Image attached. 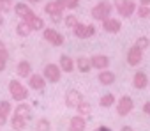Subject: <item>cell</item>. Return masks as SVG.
Segmentation results:
<instances>
[{
  "mask_svg": "<svg viewBox=\"0 0 150 131\" xmlns=\"http://www.w3.org/2000/svg\"><path fill=\"white\" fill-rule=\"evenodd\" d=\"M111 13H113V6H111V2H108V0H103V2L96 4V6L92 7V11H90L92 18L97 20V21H101V23H103L104 20L111 18Z\"/></svg>",
  "mask_w": 150,
  "mask_h": 131,
  "instance_id": "cell-1",
  "label": "cell"
},
{
  "mask_svg": "<svg viewBox=\"0 0 150 131\" xmlns=\"http://www.w3.org/2000/svg\"><path fill=\"white\" fill-rule=\"evenodd\" d=\"M9 92H11L13 99L18 101V103H25V99H28V89L20 80H11L9 82Z\"/></svg>",
  "mask_w": 150,
  "mask_h": 131,
  "instance_id": "cell-2",
  "label": "cell"
},
{
  "mask_svg": "<svg viewBox=\"0 0 150 131\" xmlns=\"http://www.w3.org/2000/svg\"><path fill=\"white\" fill-rule=\"evenodd\" d=\"M60 76H62V71H60V68H58V64L50 62V64L44 66V69H42V78H44L46 82L57 83V82H60Z\"/></svg>",
  "mask_w": 150,
  "mask_h": 131,
  "instance_id": "cell-3",
  "label": "cell"
},
{
  "mask_svg": "<svg viewBox=\"0 0 150 131\" xmlns=\"http://www.w3.org/2000/svg\"><path fill=\"white\" fill-rule=\"evenodd\" d=\"M132 110H134V101H132V98H129V96H122V98L117 101V113H118L120 117L129 115Z\"/></svg>",
  "mask_w": 150,
  "mask_h": 131,
  "instance_id": "cell-4",
  "label": "cell"
},
{
  "mask_svg": "<svg viewBox=\"0 0 150 131\" xmlns=\"http://www.w3.org/2000/svg\"><path fill=\"white\" fill-rule=\"evenodd\" d=\"M42 37H44L50 44H53V46H62L64 41H65V37H64L58 30H55V28H46V27H44V30H42Z\"/></svg>",
  "mask_w": 150,
  "mask_h": 131,
  "instance_id": "cell-5",
  "label": "cell"
},
{
  "mask_svg": "<svg viewBox=\"0 0 150 131\" xmlns=\"http://www.w3.org/2000/svg\"><path fill=\"white\" fill-rule=\"evenodd\" d=\"M83 99H85V98H83V94H81L78 89H69V90L65 92V105H67L69 108H76Z\"/></svg>",
  "mask_w": 150,
  "mask_h": 131,
  "instance_id": "cell-6",
  "label": "cell"
},
{
  "mask_svg": "<svg viewBox=\"0 0 150 131\" xmlns=\"http://www.w3.org/2000/svg\"><path fill=\"white\" fill-rule=\"evenodd\" d=\"M72 34L80 37V39H88L96 34V27L94 25H85V23H78L76 27L72 28Z\"/></svg>",
  "mask_w": 150,
  "mask_h": 131,
  "instance_id": "cell-7",
  "label": "cell"
},
{
  "mask_svg": "<svg viewBox=\"0 0 150 131\" xmlns=\"http://www.w3.org/2000/svg\"><path fill=\"white\" fill-rule=\"evenodd\" d=\"M14 13H16V16L21 18V21H27V23L35 16V13L30 9V6L28 4H23V2H20V4L14 6Z\"/></svg>",
  "mask_w": 150,
  "mask_h": 131,
  "instance_id": "cell-8",
  "label": "cell"
},
{
  "mask_svg": "<svg viewBox=\"0 0 150 131\" xmlns=\"http://www.w3.org/2000/svg\"><path fill=\"white\" fill-rule=\"evenodd\" d=\"M88 58H90V66H92L94 69L103 71V69H108V68H110V57H108V55L97 53V55H92V57H88Z\"/></svg>",
  "mask_w": 150,
  "mask_h": 131,
  "instance_id": "cell-9",
  "label": "cell"
},
{
  "mask_svg": "<svg viewBox=\"0 0 150 131\" xmlns=\"http://www.w3.org/2000/svg\"><path fill=\"white\" fill-rule=\"evenodd\" d=\"M125 58H127V64L129 66H138V64H141V60H143V51L138 48V46H131L129 50H127V55H125Z\"/></svg>",
  "mask_w": 150,
  "mask_h": 131,
  "instance_id": "cell-10",
  "label": "cell"
},
{
  "mask_svg": "<svg viewBox=\"0 0 150 131\" xmlns=\"http://www.w3.org/2000/svg\"><path fill=\"white\" fill-rule=\"evenodd\" d=\"M64 4H62V0H51V2H48L44 6V13L50 14V16H62L64 13Z\"/></svg>",
  "mask_w": 150,
  "mask_h": 131,
  "instance_id": "cell-11",
  "label": "cell"
},
{
  "mask_svg": "<svg viewBox=\"0 0 150 131\" xmlns=\"http://www.w3.org/2000/svg\"><path fill=\"white\" fill-rule=\"evenodd\" d=\"M103 28L108 32V34H118L120 32V28H122V21L118 20V18H108V20H104L103 21Z\"/></svg>",
  "mask_w": 150,
  "mask_h": 131,
  "instance_id": "cell-12",
  "label": "cell"
},
{
  "mask_svg": "<svg viewBox=\"0 0 150 131\" xmlns=\"http://www.w3.org/2000/svg\"><path fill=\"white\" fill-rule=\"evenodd\" d=\"M85 127H87L85 117H81V115L71 117V120H69V131H85Z\"/></svg>",
  "mask_w": 150,
  "mask_h": 131,
  "instance_id": "cell-13",
  "label": "cell"
},
{
  "mask_svg": "<svg viewBox=\"0 0 150 131\" xmlns=\"http://www.w3.org/2000/svg\"><path fill=\"white\" fill-rule=\"evenodd\" d=\"M28 87L34 89V90H42V89L46 87V80L42 78V75H37V73L34 75V73H32V75L28 76Z\"/></svg>",
  "mask_w": 150,
  "mask_h": 131,
  "instance_id": "cell-14",
  "label": "cell"
},
{
  "mask_svg": "<svg viewBox=\"0 0 150 131\" xmlns=\"http://www.w3.org/2000/svg\"><path fill=\"white\" fill-rule=\"evenodd\" d=\"M58 68H60L62 73H72V71H74V60H72L69 55H60Z\"/></svg>",
  "mask_w": 150,
  "mask_h": 131,
  "instance_id": "cell-15",
  "label": "cell"
},
{
  "mask_svg": "<svg viewBox=\"0 0 150 131\" xmlns=\"http://www.w3.org/2000/svg\"><path fill=\"white\" fill-rule=\"evenodd\" d=\"M132 85L136 87V89H146V85H148V76H146V73H143V71H136L134 73V76H132Z\"/></svg>",
  "mask_w": 150,
  "mask_h": 131,
  "instance_id": "cell-16",
  "label": "cell"
},
{
  "mask_svg": "<svg viewBox=\"0 0 150 131\" xmlns=\"http://www.w3.org/2000/svg\"><path fill=\"white\" fill-rule=\"evenodd\" d=\"M117 13H118L122 18H129V16H132V14L136 13V2H134V0H127V2H125L120 9H117Z\"/></svg>",
  "mask_w": 150,
  "mask_h": 131,
  "instance_id": "cell-17",
  "label": "cell"
},
{
  "mask_svg": "<svg viewBox=\"0 0 150 131\" xmlns=\"http://www.w3.org/2000/svg\"><path fill=\"white\" fill-rule=\"evenodd\" d=\"M16 75H18L20 78H28V76L32 75V66H30L28 60L18 62V66H16Z\"/></svg>",
  "mask_w": 150,
  "mask_h": 131,
  "instance_id": "cell-18",
  "label": "cell"
},
{
  "mask_svg": "<svg viewBox=\"0 0 150 131\" xmlns=\"http://www.w3.org/2000/svg\"><path fill=\"white\" fill-rule=\"evenodd\" d=\"M97 80H99L101 85H113L115 83V73L110 71V69H103L97 75Z\"/></svg>",
  "mask_w": 150,
  "mask_h": 131,
  "instance_id": "cell-19",
  "label": "cell"
},
{
  "mask_svg": "<svg viewBox=\"0 0 150 131\" xmlns=\"http://www.w3.org/2000/svg\"><path fill=\"white\" fill-rule=\"evenodd\" d=\"M14 115L23 117L25 120H30V119H32V106H30L28 103H20V105L16 106V110H14Z\"/></svg>",
  "mask_w": 150,
  "mask_h": 131,
  "instance_id": "cell-20",
  "label": "cell"
},
{
  "mask_svg": "<svg viewBox=\"0 0 150 131\" xmlns=\"http://www.w3.org/2000/svg\"><path fill=\"white\" fill-rule=\"evenodd\" d=\"M74 68H78V71H81V73H88L92 69L90 58L88 57H78V60L74 62Z\"/></svg>",
  "mask_w": 150,
  "mask_h": 131,
  "instance_id": "cell-21",
  "label": "cell"
},
{
  "mask_svg": "<svg viewBox=\"0 0 150 131\" xmlns=\"http://www.w3.org/2000/svg\"><path fill=\"white\" fill-rule=\"evenodd\" d=\"M27 122H28V120H25L23 117H18V115H13V117H11V126H13V129H16V131H23V129L27 127Z\"/></svg>",
  "mask_w": 150,
  "mask_h": 131,
  "instance_id": "cell-22",
  "label": "cell"
},
{
  "mask_svg": "<svg viewBox=\"0 0 150 131\" xmlns=\"http://www.w3.org/2000/svg\"><path fill=\"white\" fill-rule=\"evenodd\" d=\"M76 112H78V115H81V117H87L88 113H92V105L87 101V99H83L78 106H76Z\"/></svg>",
  "mask_w": 150,
  "mask_h": 131,
  "instance_id": "cell-23",
  "label": "cell"
},
{
  "mask_svg": "<svg viewBox=\"0 0 150 131\" xmlns=\"http://www.w3.org/2000/svg\"><path fill=\"white\" fill-rule=\"evenodd\" d=\"M16 34L21 36V37H27V36L32 34V28H30V25H28L27 21H20V23L16 25Z\"/></svg>",
  "mask_w": 150,
  "mask_h": 131,
  "instance_id": "cell-24",
  "label": "cell"
},
{
  "mask_svg": "<svg viewBox=\"0 0 150 131\" xmlns=\"http://www.w3.org/2000/svg\"><path fill=\"white\" fill-rule=\"evenodd\" d=\"M113 103H115V96H113L111 92L103 94L101 99H99V105H101L103 108H110V106H113Z\"/></svg>",
  "mask_w": 150,
  "mask_h": 131,
  "instance_id": "cell-25",
  "label": "cell"
},
{
  "mask_svg": "<svg viewBox=\"0 0 150 131\" xmlns=\"http://www.w3.org/2000/svg\"><path fill=\"white\" fill-rule=\"evenodd\" d=\"M28 25H30L32 30H44V20L41 16H37V14L28 21Z\"/></svg>",
  "mask_w": 150,
  "mask_h": 131,
  "instance_id": "cell-26",
  "label": "cell"
},
{
  "mask_svg": "<svg viewBox=\"0 0 150 131\" xmlns=\"http://www.w3.org/2000/svg\"><path fill=\"white\" fill-rule=\"evenodd\" d=\"M35 131H51V122L48 119H39L35 122Z\"/></svg>",
  "mask_w": 150,
  "mask_h": 131,
  "instance_id": "cell-27",
  "label": "cell"
},
{
  "mask_svg": "<svg viewBox=\"0 0 150 131\" xmlns=\"http://www.w3.org/2000/svg\"><path fill=\"white\" fill-rule=\"evenodd\" d=\"M134 46H138L141 51H145L148 46H150V39L146 37V36H141V37H138L136 39V43H134Z\"/></svg>",
  "mask_w": 150,
  "mask_h": 131,
  "instance_id": "cell-28",
  "label": "cell"
},
{
  "mask_svg": "<svg viewBox=\"0 0 150 131\" xmlns=\"http://www.w3.org/2000/svg\"><path fill=\"white\" fill-rule=\"evenodd\" d=\"M64 23H65V27H67V28H74L80 21H78V18L74 16V14H67V16L64 18Z\"/></svg>",
  "mask_w": 150,
  "mask_h": 131,
  "instance_id": "cell-29",
  "label": "cell"
},
{
  "mask_svg": "<svg viewBox=\"0 0 150 131\" xmlns=\"http://www.w3.org/2000/svg\"><path fill=\"white\" fill-rule=\"evenodd\" d=\"M11 112H13V106H11L9 101H6V99H4V101H0V113H2L4 117H7Z\"/></svg>",
  "mask_w": 150,
  "mask_h": 131,
  "instance_id": "cell-30",
  "label": "cell"
},
{
  "mask_svg": "<svg viewBox=\"0 0 150 131\" xmlns=\"http://www.w3.org/2000/svg\"><path fill=\"white\" fill-rule=\"evenodd\" d=\"M136 13H138L139 18H148L150 16V7L148 6H139V7H136Z\"/></svg>",
  "mask_w": 150,
  "mask_h": 131,
  "instance_id": "cell-31",
  "label": "cell"
},
{
  "mask_svg": "<svg viewBox=\"0 0 150 131\" xmlns=\"http://www.w3.org/2000/svg\"><path fill=\"white\" fill-rule=\"evenodd\" d=\"M62 4H64V7L65 9H76L78 6H80V0H62Z\"/></svg>",
  "mask_w": 150,
  "mask_h": 131,
  "instance_id": "cell-32",
  "label": "cell"
},
{
  "mask_svg": "<svg viewBox=\"0 0 150 131\" xmlns=\"http://www.w3.org/2000/svg\"><path fill=\"white\" fill-rule=\"evenodd\" d=\"M7 57H9V53H7V46L4 44V41H0V58L7 62Z\"/></svg>",
  "mask_w": 150,
  "mask_h": 131,
  "instance_id": "cell-33",
  "label": "cell"
},
{
  "mask_svg": "<svg viewBox=\"0 0 150 131\" xmlns=\"http://www.w3.org/2000/svg\"><path fill=\"white\" fill-rule=\"evenodd\" d=\"M11 9V2H0V13H9Z\"/></svg>",
  "mask_w": 150,
  "mask_h": 131,
  "instance_id": "cell-34",
  "label": "cell"
},
{
  "mask_svg": "<svg viewBox=\"0 0 150 131\" xmlns=\"http://www.w3.org/2000/svg\"><path fill=\"white\" fill-rule=\"evenodd\" d=\"M125 2H127V0H113V4H111V6H113L115 9H120V7H122Z\"/></svg>",
  "mask_w": 150,
  "mask_h": 131,
  "instance_id": "cell-35",
  "label": "cell"
},
{
  "mask_svg": "<svg viewBox=\"0 0 150 131\" xmlns=\"http://www.w3.org/2000/svg\"><path fill=\"white\" fill-rule=\"evenodd\" d=\"M143 112H145V113L150 117V101H146V103L143 105Z\"/></svg>",
  "mask_w": 150,
  "mask_h": 131,
  "instance_id": "cell-36",
  "label": "cell"
},
{
  "mask_svg": "<svg viewBox=\"0 0 150 131\" xmlns=\"http://www.w3.org/2000/svg\"><path fill=\"white\" fill-rule=\"evenodd\" d=\"M94 131H111V129H110L108 126H99V127H96Z\"/></svg>",
  "mask_w": 150,
  "mask_h": 131,
  "instance_id": "cell-37",
  "label": "cell"
},
{
  "mask_svg": "<svg viewBox=\"0 0 150 131\" xmlns=\"http://www.w3.org/2000/svg\"><path fill=\"white\" fill-rule=\"evenodd\" d=\"M6 122H7V117H4L2 113H0V127H2V126H4Z\"/></svg>",
  "mask_w": 150,
  "mask_h": 131,
  "instance_id": "cell-38",
  "label": "cell"
},
{
  "mask_svg": "<svg viewBox=\"0 0 150 131\" xmlns=\"http://www.w3.org/2000/svg\"><path fill=\"white\" fill-rule=\"evenodd\" d=\"M6 69V60H2V58H0V73H2Z\"/></svg>",
  "mask_w": 150,
  "mask_h": 131,
  "instance_id": "cell-39",
  "label": "cell"
},
{
  "mask_svg": "<svg viewBox=\"0 0 150 131\" xmlns=\"http://www.w3.org/2000/svg\"><path fill=\"white\" fill-rule=\"evenodd\" d=\"M139 6H148L150 7V0H139Z\"/></svg>",
  "mask_w": 150,
  "mask_h": 131,
  "instance_id": "cell-40",
  "label": "cell"
},
{
  "mask_svg": "<svg viewBox=\"0 0 150 131\" xmlns=\"http://www.w3.org/2000/svg\"><path fill=\"white\" fill-rule=\"evenodd\" d=\"M120 131H134V127H131V126H122Z\"/></svg>",
  "mask_w": 150,
  "mask_h": 131,
  "instance_id": "cell-41",
  "label": "cell"
},
{
  "mask_svg": "<svg viewBox=\"0 0 150 131\" xmlns=\"http://www.w3.org/2000/svg\"><path fill=\"white\" fill-rule=\"evenodd\" d=\"M28 2H30V4H39L41 0H28Z\"/></svg>",
  "mask_w": 150,
  "mask_h": 131,
  "instance_id": "cell-42",
  "label": "cell"
},
{
  "mask_svg": "<svg viewBox=\"0 0 150 131\" xmlns=\"http://www.w3.org/2000/svg\"><path fill=\"white\" fill-rule=\"evenodd\" d=\"M2 25H4V16L0 14V27H2Z\"/></svg>",
  "mask_w": 150,
  "mask_h": 131,
  "instance_id": "cell-43",
  "label": "cell"
},
{
  "mask_svg": "<svg viewBox=\"0 0 150 131\" xmlns=\"http://www.w3.org/2000/svg\"><path fill=\"white\" fill-rule=\"evenodd\" d=\"M0 2H11V0H0Z\"/></svg>",
  "mask_w": 150,
  "mask_h": 131,
  "instance_id": "cell-44",
  "label": "cell"
},
{
  "mask_svg": "<svg viewBox=\"0 0 150 131\" xmlns=\"http://www.w3.org/2000/svg\"><path fill=\"white\" fill-rule=\"evenodd\" d=\"M0 14H2V13H0Z\"/></svg>",
  "mask_w": 150,
  "mask_h": 131,
  "instance_id": "cell-45",
  "label": "cell"
}]
</instances>
